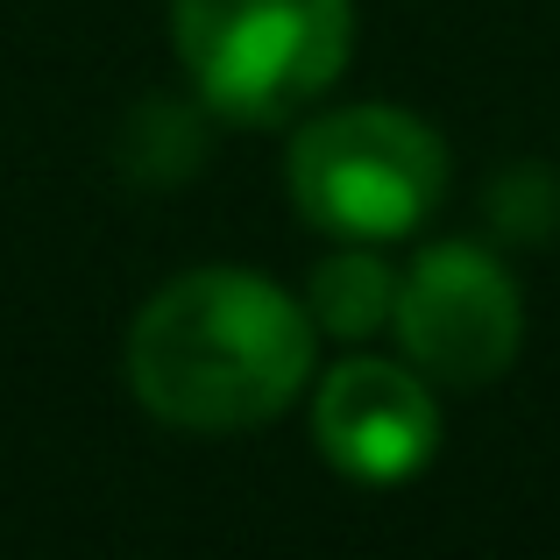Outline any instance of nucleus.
I'll list each match as a JSON object with an SVG mask.
<instances>
[{
  "mask_svg": "<svg viewBox=\"0 0 560 560\" xmlns=\"http://www.w3.org/2000/svg\"><path fill=\"white\" fill-rule=\"evenodd\" d=\"M313 319L262 270H185L128 327V390L178 433H248L313 383Z\"/></svg>",
  "mask_w": 560,
  "mask_h": 560,
  "instance_id": "obj_1",
  "label": "nucleus"
},
{
  "mask_svg": "<svg viewBox=\"0 0 560 560\" xmlns=\"http://www.w3.org/2000/svg\"><path fill=\"white\" fill-rule=\"evenodd\" d=\"M171 43L206 114L277 128L348 71V0H171Z\"/></svg>",
  "mask_w": 560,
  "mask_h": 560,
  "instance_id": "obj_2",
  "label": "nucleus"
},
{
  "mask_svg": "<svg viewBox=\"0 0 560 560\" xmlns=\"http://www.w3.org/2000/svg\"><path fill=\"white\" fill-rule=\"evenodd\" d=\"M291 206L334 242H405L447 199V142L405 107H327L291 136Z\"/></svg>",
  "mask_w": 560,
  "mask_h": 560,
  "instance_id": "obj_3",
  "label": "nucleus"
},
{
  "mask_svg": "<svg viewBox=\"0 0 560 560\" xmlns=\"http://www.w3.org/2000/svg\"><path fill=\"white\" fill-rule=\"evenodd\" d=\"M390 334L405 362L440 390H482L518 362L525 299L511 270L476 242H433L397 277Z\"/></svg>",
  "mask_w": 560,
  "mask_h": 560,
  "instance_id": "obj_4",
  "label": "nucleus"
},
{
  "mask_svg": "<svg viewBox=\"0 0 560 560\" xmlns=\"http://www.w3.org/2000/svg\"><path fill=\"white\" fill-rule=\"evenodd\" d=\"M313 440L348 482H411L440 447L433 383L383 355L334 362L313 390Z\"/></svg>",
  "mask_w": 560,
  "mask_h": 560,
  "instance_id": "obj_5",
  "label": "nucleus"
},
{
  "mask_svg": "<svg viewBox=\"0 0 560 560\" xmlns=\"http://www.w3.org/2000/svg\"><path fill=\"white\" fill-rule=\"evenodd\" d=\"M305 319H313L319 341H370V334L390 327V305H397V270L376 256L370 242H348L341 256H327L305 284Z\"/></svg>",
  "mask_w": 560,
  "mask_h": 560,
  "instance_id": "obj_6",
  "label": "nucleus"
},
{
  "mask_svg": "<svg viewBox=\"0 0 560 560\" xmlns=\"http://www.w3.org/2000/svg\"><path fill=\"white\" fill-rule=\"evenodd\" d=\"M206 164V128H199V93L191 100H142L121 128V171L142 185H178Z\"/></svg>",
  "mask_w": 560,
  "mask_h": 560,
  "instance_id": "obj_7",
  "label": "nucleus"
},
{
  "mask_svg": "<svg viewBox=\"0 0 560 560\" xmlns=\"http://www.w3.org/2000/svg\"><path fill=\"white\" fill-rule=\"evenodd\" d=\"M490 220L511 242H547L560 228V178L547 164H511L504 178L490 185Z\"/></svg>",
  "mask_w": 560,
  "mask_h": 560,
  "instance_id": "obj_8",
  "label": "nucleus"
}]
</instances>
